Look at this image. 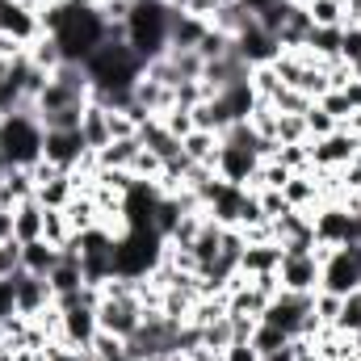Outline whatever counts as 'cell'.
I'll use <instances>...</instances> for the list:
<instances>
[{
	"label": "cell",
	"instance_id": "603a6c76",
	"mask_svg": "<svg viewBox=\"0 0 361 361\" xmlns=\"http://www.w3.org/2000/svg\"><path fill=\"white\" fill-rule=\"evenodd\" d=\"M80 135H85V143H89V152L97 156L114 135H109V109H101L97 101L85 105V118H80Z\"/></svg>",
	"mask_w": 361,
	"mask_h": 361
},
{
	"label": "cell",
	"instance_id": "1f68e13d",
	"mask_svg": "<svg viewBox=\"0 0 361 361\" xmlns=\"http://www.w3.org/2000/svg\"><path fill=\"white\" fill-rule=\"evenodd\" d=\"M252 193H257V202H261V214H265V219H281V214H286V210H290V202H286V197H281V189H252Z\"/></svg>",
	"mask_w": 361,
	"mask_h": 361
},
{
	"label": "cell",
	"instance_id": "3957f363",
	"mask_svg": "<svg viewBox=\"0 0 361 361\" xmlns=\"http://www.w3.org/2000/svg\"><path fill=\"white\" fill-rule=\"evenodd\" d=\"M85 72H89L92 89H135V80L143 76V59L126 47V42H101L85 59Z\"/></svg>",
	"mask_w": 361,
	"mask_h": 361
},
{
	"label": "cell",
	"instance_id": "6da1fadb",
	"mask_svg": "<svg viewBox=\"0 0 361 361\" xmlns=\"http://www.w3.org/2000/svg\"><path fill=\"white\" fill-rule=\"evenodd\" d=\"M173 4L169 0H130V17H126V47L147 63L169 55V25H173Z\"/></svg>",
	"mask_w": 361,
	"mask_h": 361
},
{
	"label": "cell",
	"instance_id": "4fadbf2b",
	"mask_svg": "<svg viewBox=\"0 0 361 361\" xmlns=\"http://www.w3.org/2000/svg\"><path fill=\"white\" fill-rule=\"evenodd\" d=\"M235 51H240V59L248 63V68H269L273 59L281 55V47H277V38L265 34L261 25H257V17L235 34Z\"/></svg>",
	"mask_w": 361,
	"mask_h": 361
},
{
	"label": "cell",
	"instance_id": "d4e9b609",
	"mask_svg": "<svg viewBox=\"0 0 361 361\" xmlns=\"http://www.w3.org/2000/svg\"><path fill=\"white\" fill-rule=\"evenodd\" d=\"M248 345L265 357V353H273V349H286L290 345V336L281 332V328H273V324H265V319H257V328H252V336H248Z\"/></svg>",
	"mask_w": 361,
	"mask_h": 361
},
{
	"label": "cell",
	"instance_id": "ffe728a7",
	"mask_svg": "<svg viewBox=\"0 0 361 361\" xmlns=\"http://www.w3.org/2000/svg\"><path fill=\"white\" fill-rule=\"evenodd\" d=\"M281 197L290 202V210H315V206H319V180H315V169H311V173H290V180L281 185Z\"/></svg>",
	"mask_w": 361,
	"mask_h": 361
},
{
	"label": "cell",
	"instance_id": "9c48e42d",
	"mask_svg": "<svg viewBox=\"0 0 361 361\" xmlns=\"http://www.w3.org/2000/svg\"><path fill=\"white\" fill-rule=\"evenodd\" d=\"M319 252H298V257H290V252H281V265H277V281H281V290H290V294H319Z\"/></svg>",
	"mask_w": 361,
	"mask_h": 361
},
{
	"label": "cell",
	"instance_id": "4316f807",
	"mask_svg": "<svg viewBox=\"0 0 361 361\" xmlns=\"http://www.w3.org/2000/svg\"><path fill=\"white\" fill-rule=\"evenodd\" d=\"M332 332H341V336H353V332H361V294H349V298L341 302V315H336Z\"/></svg>",
	"mask_w": 361,
	"mask_h": 361
},
{
	"label": "cell",
	"instance_id": "f35d334b",
	"mask_svg": "<svg viewBox=\"0 0 361 361\" xmlns=\"http://www.w3.org/2000/svg\"><path fill=\"white\" fill-rule=\"evenodd\" d=\"M248 13H261V8H269V4H277V0H240Z\"/></svg>",
	"mask_w": 361,
	"mask_h": 361
},
{
	"label": "cell",
	"instance_id": "5b68a950",
	"mask_svg": "<svg viewBox=\"0 0 361 361\" xmlns=\"http://www.w3.org/2000/svg\"><path fill=\"white\" fill-rule=\"evenodd\" d=\"M311 227H315V244L319 248H345L357 244V214L349 206H315L311 210Z\"/></svg>",
	"mask_w": 361,
	"mask_h": 361
},
{
	"label": "cell",
	"instance_id": "52a82bcc",
	"mask_svg": "<svg viewBox=\"0 0 361 361\" xmlns=\"http://www.w3.org/2000/svg\"><path fill=\"white\" fill-rule=\"evenodd\" d=\"M42 160L59 173H80L92 164V152L80 130H47L42 139Z\"/></svg>",
	"mask_w": 361,
	"mask_h": 361
},
{
	"label": "cell",
	"instance_id": "e0dca14e",
	"mask_svg": "<svg viewBox=\"0 0 361 361\" xmlns=\"http://www.w3.org/2000/svg\"><path fill=\"white\" fill-rule=\"evenodd\" d=\"M206 30H210V21H202V17L177 8L173 13V25H169V51H197V42L206 38Z\"/></svg>",
	"mask_w": 361,
	"mask_h": 361
},
{
	"label": "cell",
	"instance_id": "d6a6232c",
	"mask_svg": "<svg viewBox=\"0 0 361 361\" xmlns=\"http://www.w3.org/2000/svg\"><path fill=\"white\" fill-rule=\"evenodd\" d=\"M17 269H21V244L8 240V244H0V281H8Z\"/></svg>",
	"mask_w": 361,
	"mask_h": 361
},
{
	"label": "cell",
	"instance_id": "b9f144b4",
	"mask_svg": "<svg viewBox=\"0 0 361 361\" xmlns=\"http://www.w3.org/2000/svg\"><path fill=\"white\" fill-rule=\"evenodd\" d=\"M357 193H361V189H357Z\"/></svg>",
	"mask_w": 361,
	"mask_h": 361
},
{
	"label": "cell",
	"instance_id": "8d00e7d4",
	"mask_svg": "<svg viewBox=\"0 0 361 361\" xmlns=\"http://www.w3.org/2000/svg\"><path fill=\"white\" fill-rule=\"evenodd\" d=\"M8 240H13V210L0 206V244H8Z\"/></svg>",
	"mask_w": 361,
	"mask_h": 361
},
{
	"label": "cell",
	"instance_id": "7402d4cb",
	"mask_svg": "<svg viewBox=\"0 0 361 361\" xmlns=\"http://www.w3.org/2000/svg\"><path fill=\"white\" fill-rule=\"evenodd\" d=\"M34 197V173L30 169H4L0 173V206H21Z\"/></svg>",
	"mask_w": 361,
	"mask_h": 361
},
{
	"label": "cell",
	"instance_id": "30bf717a",
	"mask_svg": "<svg viewBox=\"0 0 361 361\" xmlns=\"http://www.w3.org/2000/svg\"><path fill=\"white\" fill-rule=\"evenodd\" d=\"M97 332H101V324H97V302H76V307H68V311H59V341L68 345V349H89L92 341H97Z\"/></svg>",
	"mask_w": 361,
	"mask_h": 361
},
{
	"label": "cell",
	"instance_id": "d6986e66",
	"mask_svg": "<svg viewBox=\"0 0 361 361\" xmlns=\"http://www.w3.org/2000/svg\"><path fill=\"white\" fill-rule=\"evenodd\" d=\"M281 265V244L277 240H261V244H248L244 257H240V273L244 277H261V273H277Z\"/></svg>",
	"mask_w": 361,
	"mask_h": 361
},
{
	"label": "cell",
	"instance_id": "60d3db41",
	"mask_svg": "<svg viewBox=\"0 0 361 361\" xmlns=\"http://www.w3.org/2000/svg\"><path fill=\"white\" fill-rule=\"evenodd\" d=\"M8 169V156H4V139H0V173Z\"/></svg>",
	"mask_w": 361,
	"mask_h": 361
},
{
	"label": "cell",
	"instance_id": "f546056e",
	"mask_svg": "<svg viewBox=\"0 0 361 361\" xmlns=\"http://www.w3.org/2000/svg\"><path fill=\"white\" fill-rule=\"evenodd\" d=\"M341 59L349 68H361V21H349L341 30Z\"/></svg>",
	"mask_w": 361,
	"mask_h": 361
},
{
	"label": "cell",
	"instance_id": "e575fe53",
	"mask_svg": "<svg viewBox=\"0 0 361 361\" xmlns=\"http://www.w3.org/2000/svg\"><path fill=\"white\" fill-rule=\"evenodd\" d=\"M47 361H85V353H80V349H68V345L59 341V345H47Z\"/></svg>",
	"mask_w": 361,
	"mask_h": 361
},
{
	"label": "cell",
	"instance_id": "8fae6325",
	"mask_svg": "<svg viewBox=\"0 0 361 361\" xmlns=\"http://www.w3.org/2000/svg\"><path fill=\"white\" fill-rule=\"evenodd\" d=\"M214 173L223 180H231V185H252L257 173H261V156L252 152V147H240V143H219V160H214Z\"/></svg>",
	"mask_w": 361,
	"mask_h": 361
},
{
	"label": "cell",
	"instance_id": "ac0fdd59",
	"mask_svg": "<svg viewBox=\"0 0 361 361\" xmlns=\"http://www.w3.org/2000/svg\"><path fill=\"white\" fill-rule=\"evenodd\" d=\"M47 281H51V294H55V298H59V294H76V290L89 286V281H85V269H80V257H76L72 248H63L59 265L47 273Z\"/></svg>",
	"mask_w": 361,
	"mask_h": 361
},
{
	"label": "cell",
	"instance_id": "83f0119b",
	"mask_svg": "<svg viewBox=\"0 0 361 361\" xmlns=\"http://www.w3.org/2000/svg\"><path fill=\"white\" fill-rule=\"evenodd\" d=\"M302 122H307V139H324V135H332V130L341 126V122H336L332 114H324V109H319L315 101H311V105L302 109Z\"/></svg>",
	"mask_w": 361,
	"mask_h": 361
},
{
	"label": "cell",
	"instance_id": "484cf974",
	"mask_svg": "<svg viewBox=\"0 0 361 361\" xmlns=\"http://www.w3.org/2000/svg\"><path fill=\"white\" fill-rule=\"evenodd\" d=\"M307 17L311 25H345V0H311Z\"/></svg>",
	"mask_w": 361,
	"mask_h": 361
},
{
	"label": "cell",
	"instance_id": "d590c367",
	"mask_svg": "<svg viewBox=\"0 0 361 361\" xmlns=\"http://www.w3.org/2000/svg\"><path fill=\"white\" fill-rule=\"evenodd\" d=\"M345 101H349V109H353V114H361V80H357V76L345 85Z\"/></svg>",
	"mask_w": 361,
	"mask_h": 361
},
{
	"label": "cell",
	"instance_id": "5bb4252c",
	"mask_svg": "<svg viewBox=\"0 0 361 361\" xmlns=\"http://www.w3.org/2000/svg\"><path fill=\"white\" fill-rule=\"evenodd\" d=\"M89 105V92L85 89H72V85H63V80H47L42 92L34 97V118H42V114H63V109H85Z\"/></svg>",
	"mask_w": 361,
	"mask_h": 361
},
{
	"label": "cell",
	"instance_id": "ba28073f",
	"mask_svg": "<svg viewBox=\"0 0 361 361\" xmlns=\"http://www.w3.org/2000/svg\"><path fill=\"white\" fill-rule=\"evenodd\" d=\"M357 143H361V139L349 130V126H336V130H332V135H324V139H307L311 169H315V173H336V169L353 164Z\"/></svg>",
	"mask_w": 361,
	"mask_h": 361
},
{
	"label": "cell",
	"instance_id": "4dcf8cb0",
	"mask_svg": "<svg viewBox=\"0 0 361 361\" xmlns=\"http://www.w3.org/2000/svg\"><path fill=\"white\" fill-rule=\"evenodd\" d=\"M42 240H51V244H68L72 240V227H68V214L63 210H47V231H42Z\"/></svg>",
	"mask_w": 361,
	"mask_h": 361
},
{
	"label": "cell",
	"instance_id": "cb8c5ba5",
	"mask_svg": "<svg viewBox=\"0 0 361 361\" xmlns=\"http://www.w3.org/2000/svg\"><path fill=\"white\" fill-rule=\"evenodd\" d=\"M219 135L214 130H189L185 139H180V152H185V160H193V164H210L214 169V160H219Z\"/></svg>",
	"mask_w": 361,
	"mask_h": 361
},
{
	"label": "cell",
	"instance_id": "836d02e7",
	"mask_svg": "<svg viewBox=\"0 0 361 361\" xmlns=\"http://www.w3.org/2000/svg\"><path fill=\"white\" fill-rule=\"evenodd\" d=\"M223 361H261V353H257L248 341H231V345L223 349Z\"/></svg>",
	"mask_w": 361,
	"mask_h": 361
},
{
	"label": "cell",
	"instance_id": "7a4b0ae2",
	"mask_svg": "<svg viewBox=\"0 0 361 361\" xmlns=\"http://www.w3.org/2000/svg\"><path fill=\"white\" fill-rule=\"evenodd\" d=\"M164 240L152 231V227H130V231H122L118 235V244H114V277H152V273L160 269V261H164Z\"/></svg>",
	"mask_w": 361,
	"mask_h": 361
},
{
	"label": "cell",
	"instance_id": "7c38bea8",
	"mask_svg": "<svg viewBox=\"0 0 361 361\" xmlns=\"http://www.w3.org/2000/svg\"><path fill=\"white\" fill-rule=\"evenodd\" d=\"M38 34H42L38 8H30L21 0H0V38H8L17 47H30Z\"/></svg>",
	"mask_w": 361,
	"mask_h": 361
},
{
	"label": "cell",
	"instance_id": "9a60e30c",
	"mask_svg": "<svg viewBox=\"0 0 361 361\" xmlns=\"http://www.w3.org/2000/svg\"><path fill=\"white\" fill-rule=\"evenodd\" d=\"M139 152H143V143H139V135H130V139H109L92 160H97V169L130 173V169H135V160H139Z\"/></svg>",
	"mask_w": 361,
	"mask_h": 361
},
{
	"label": "cell",
	"instance_id": "2e32d148",
	"mask_svg": "<svg viewBox=\"0 0 361 361\" xmlns=\"http://www.w3.org/2000/svg\"><path fill=\"white\" fill-rule=\"evenodd\" d=\"M42 231H47V206H42L38 197L13 206V240H17V244L42 240Z\"/></svg>",
	"mask_w": 361,
	"mask_h": 361
},
{
	"label": "cell",
	"instance_id": "8992f818",
	"mask_svg": "<svg viewBox=\"0 0 361 361\" xmlns=\"http://www.w3.org/2000/svg\"><path fill=\"white\" fill-rule=\"evenodd\" d=\"M8 290H13V315H21V319L51 315V307H55L51 281H47V277H38V273L17 269L13 277H8Z\"/></svg>",
	"mask_w": 361,
	"mask_h": 361
},
{
	"label": "cell",
	"instance_id": "74e56055",
	"mask_svg": "<svg viewBox=\"0 0 361 361\" xmlns=\"http://www.w3.org/2000/svg\"><path fill=\"white\" fill-rule=\"evenodd\" d=\"M261 361H294V341H290L286 349H273V353H265Z\"/></svg>",
	"mask_w": 361,
	"mask_h": 361
},
{
	"label": "cell",
	"instance_id": "f1b7e54d",
	"mask_svg": "<svg viewBox=\"0 0 361 361\" xmlns=\"http://www.w3.org/2000/svg\"><path fill=\"white\" fill-rule=\"evenodd\" d=\"M277 143H307V122L302 114H277Z\"/></svg>",
	"mask_w": 361,
	"mask_h": 361
},
{
	"label": "cell",
	"instance_id": "44dd1931",
	"mask_svg": "<svg viewBox=\"0 0 361 361\" xmlns=\"http://www.w3.org/2000/svg\"><path fill=\"white\" fill-rule=\"evenodd\" d=\"M59 257H63V248L51 244V240H30V244H21V269L25 273L47 277V273L59 265Z\"/></svg>",
	"mask_w": 361,
	"mask_h": 361
},
{
	"label": "cell",
	"instance_id": "ab89813d",
	"mask_svg": "<svg viewBox=\"0 0 361 361\" xmlns=\"http://www.w3.org/2000/svg\"><path fill=\"white\" fill-rule=\"evenodd\" d=\"M189 361H223L219 353H210V349H197V353H189Z\"/></svg>",
	"mask_w": 361,
	"mask_h": 361
},
{
	"label": "cell",
	"instance_id": "277c9868",
	"mask_svg": "<svg viewBox=\"0 0 361 361\" xmlns=\"http://www.w3.org/2000/svg\"><path fill=\"white\" fill-rule=\"evenodd\" d=\"M0 139H4L8 169H34V164H42V139H47V130L34 118V105L17 109V114H4L0 118Z\"/></svg>",
	"mask_w": 361,
	"mask_h": 361
}]
</instances>
